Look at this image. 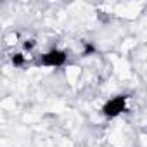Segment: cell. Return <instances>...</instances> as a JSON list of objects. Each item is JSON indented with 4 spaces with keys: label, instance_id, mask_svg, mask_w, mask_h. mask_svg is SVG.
Returning <instances> with one entry per match:
<instances>
[{
    "label": "cell",
    "instance_id": "2",
    "mask_svg": "<svg viewBox=\"0 0 147 147\" xmlns=\"http://www.w3.org/2000/svg\"><path fill=\"white\" fill-rule=\"evenodd\" d=\"M38 62L45 67H61L67 62V52L61 49H50L49 52L40 55Z\"/></svg>",
    "mask_w": 147,
    "mask_h": 147
},
{
    "label": "cell",
    "instance_id": "1",
    "mask_svg": "<svg viewBox=\"0 0 147 147\" xmlns=\"http://www.w3.org/2000/svg\"><path fill=\"white\" fill-rule=\"evenodd\" d=\"M126 104H128V95H116V97H111L109 100H106L100 111L106 118L113 119L126 111Z\"/></svg>",
    "mask_w": 147,
    "mask_h": 147
},
{
    "label": "cell",
    "instance_id": "4",
    "mask_svg": "<svg viewBox=\"0 0 147 147\" xmlns=\"http://www.w3.org/2000/svg\"><path fill=\"white\" fill-rule=\"evenodd\" d=\"M35 45H36V42H35L33 38H30V40H24V42H23V50L30 52V50H33V49H35Z\"/></svg>",
    "mask_w": 147,
    "mask_h": 147
},
{
    "label": "cell",
    "instance_id": "3",
    "mask_svg": "<svg viewBox=\"0 0 147 147\" xmlns=\"http://www.w3.org/2000/svg\"><path fill=\"white\" fill-rule=\"evenodd\" d=\"M11 62H12V66H14V67H23V66H24V62H26L24 54H21V52H14V54L11 55Z\"/></svg>",
    "mask_w": 147,
    "mask_h": 147
},
{
    "label": "cell",
    "instance_id": "5",
    "mask_svg": "<svg viewBox=\"0 0 147 147\" xmlns=\"http://www.w3.org/2000/svg\"><path fill=\"white\" fill-rule=\"evenodd\" d=\"M92 52H95V47L90 45L88 42H85V49H83V55H90Z\"/></svg>",
    "mask_w": 147,
    "mask_h": 147
}]
</instances>
